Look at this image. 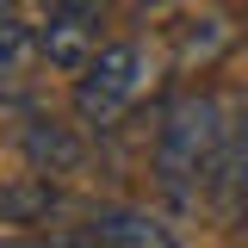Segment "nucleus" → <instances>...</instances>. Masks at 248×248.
Returning <instances> with one entry per match:
<instances>
[{
  "label": "nucleus",
  "mask_w": 248,
  "mask_h": 248,
  "mask_svg": "<svg viewBox=\"0 0 248 248\" xmlns=\"http://www.w3.org/2000/svg\"><path fill=\"white\" fill-rule=\"evenodd\" d=\"M223 143H230V124H223V99L217 93L174 99L161 112V130H155V186L174 205H199V192L217 186Z\"/></svg>",
  "instance_id": "1"
},
{
  "label": "nucleus",
  "mask_w": 248,
  "mask_h": 248,
  "mask_svg": "<svg viewBox=\"0 0 248 248\" xmlns=\"http://www.w3.org/2000/svg\"><path fill=\"white\" fill-rule=\"evenodd\" d=\"M149 87V50L143 44H106L99 56L75 75V118L87 124V130H112V124L143 99Z\"/></svg>",
  "instance_id": "2"
},
{
  "label": "nucleus",
  "mask_w": 248,
  "mask_h": 248,
  "mask_svg": "<svg viewBox=\"0 0 248 248\" xmlns=\"http://www.w3.org/2000/svg\"><path fill=\"white\" fill-rule=\"evenodd\" d=\"M87 242H99V248H186L161 217L137 211V205H99L87 217Z\"/></svg>",
  "instance_id": "3"
},
{
  "label": "nucleus",
  "mask_w": 248,
  "mask_h": 248,
  "mask_svg": "<svg viewBox=\"0 0 248 248\" xmlns=\"http://www.w3.org/2000/svg\"><path fill=\"white\" fill-rule=\"evenodd\" d=\"M13 143L25 149V161L37 168V174H68V168H81V137L68 130V124H56L50 112H25L19 118V130H13Z\"/></svg>",
  "instance_id": "4"
},
{
  "label": "nucleus",
  "mask_w": 248,
  "mask_h": 248,
  "mask_svg": "<svg viewBox=\"0 0 248 248\" xmlns=\"http://www.w3.org/2000/svg\"><path fill=\"white\" fill-rule=\"evenodd\" d=\"M211 199H217L223 217L248 211V99H242V112H236V124H230V143H223V161H217Z\"/></svg>",
  "instance_id": "5"
},
{
  "label": "nucleus",
  "mask_w": 248,
  "mask_h": 248,
  "mask_svg": "<svg viewBox=\"0 0 248 248\" xmlns=\"http://www.w3.org/2000/svg\"><path fill=\"white\" fill-rule=\"evenodd\" d=\"M37 50L50 68H68L81 75L99 50H93V19H37Z\"/></svg>",
  "instance_id": "6"
},
{
  "label": "nucleus",
  "mask_w": 248,
  "mask_h": 248,
  "mask_svg": "<svg viewBox=\"0 0 248 248\" xmlns=\"http://www.w3.org/2000/svg\"><path fill=\"white\" fill-rule=\"evenodd\" d=\"M0 44H6V106H19V87H25V68H31V50H37V31L25 19V0H6L0 13Z\"/></svg>",
  "instance_id": "7"
},
{
  "label": "nucleus",
  "mask_w": 248,
  "mask_h": 248,
  "mask_svg": "<svg viewBox=\"0 0 248 248\" xmlns=\"http://www.w3.org/2000/svg\"><path fill=\"white\" fill-rule=\"evenodd\" d=\"M37 211H44V217L56 211L50 174H37V180H13V186H6V223H31Z\"/></svg>",
  "instance_id": "8"
},
{
  "label": "nucleus",
  "mask_w": 248,
  "mask_h": 248,
  "mask_svg": "<svg viewBox=\"0 0 248 248\" xmlns=\"http://www.w3.org/2000/svg\"><path fill=\"white\" fill-rule=\"evenodd\" d=\"M37 6H44V19H99L106 0H37Z\"/></svg>",
  "instance_id": "9"
},
{
  "label": "nucleus",
  "mask_w": 248,
  "mask_h": 248,
  "mask_svg": "<svg viewBox=\"0 0 248 248\" xmlns=\"http://www.w3.org/2000/svg\"><path fill=\"white\" fill-rule=\"evenodd\" d=\"M0 248H56V242H25V236L13 230V236H6V242H0Z\"/></svg>",
  "instance_id": "10"
},
{
  "label": "nucleus",
  "mask_w": 248,
  "mask_h": 248,
  "mask_svg": "<svg viewBox=\"0 0 248 248\" xmlns=\"http://www.w3.org/2000/svg\"><path fill=\"white\" fill-rule=\"evenodd\" d=\"M56 248H99V242H56Z\"/></svg>",
  "instance_id": "11"
}]
</instances>
